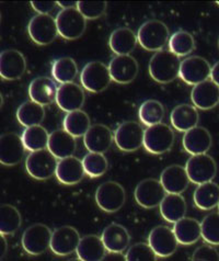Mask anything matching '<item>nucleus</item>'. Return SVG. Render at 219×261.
<instances>
[{"instance_id": "obj_28", "label": "nucleus", "mask_w": 219, "mask_h": 261, "mask_svg": "<svg viewBox=\"0 0 219 261\" xmlns=\"http://www.w3.org/2000/svg\"><path fill=\"white\" fill-rule=\"evenodd\" d=\"M106 248L102 238L97 235H87L80 239L77 247V256L83 261H100L105 257Z\"/></svg>"}, {"instance_id": "obj_23", "label": "nucleus", "mask_w": 219, "mask_h": 261, "mask_svg": "<svg viewBox=\"0 0 219 261\" xmlns=\"http://www.w3.org/2000/svg\"><path fill=\"white\" fill-rule=\"evenodd\" d=\"M191 99L195 108L201 110H210L219 103V87L211 81L203 82L194 86Z\"/></svg>"}, {"instance_id": "obj_27", "label": "nucleus", "mask_w": 219, "mask_h": 261, "mask_svg": "<svg viewBox=\"0 0 219 261\" xmlns=\"http://www.w3.org/2000/svg\"><path fill=\"white\" fill-rule=\"evenodd\" d=\"M101 238L108 252H123L128 247L130 242L127 229L116 223L110 224L105 227Z\"/></svg>"}, {"instance_id": "obj_15", "label": "nucleus", "mask_w": 219, "mask_h": 261, "mask_svg": "<svg viewBox=\"0 0 219 261\" xmlns=\"http://www.w3.org/2000/svg\"><path fill=\"white\" fill-rule=\"evenodd\" d=\"M80 239L78 230L72 226L58 227L52 233L49 248L57 256H68L77 250Z\"/></svg>"}, {"instance_id": "obj_35", "label": "nucleus", "mask_w": 219, "mask_h": 261, "mask_svg": "<svg viewBox=\"0 0 219 261\" xmlns=\"http://www.w3.org/2000/svg\"><path fill=\"white\" fill-rule=\"evenodd\" d=\"M64 129L74 137L85 136L91 126L89 115L83 110H77L67 113L64 122Z\"/></svg>"}, {"instance_id": "obj_29", "label": "nucleus", "mask_w": 219, "mask_h": 261, "mask_svg": "<svg viewBox=\"0 0 219 261\" xmlns=\"http://www.w3.org/2000/svg\"><path fill=\"white\" fill-rule=\"evenodd\" d=\"M200 115L197 109L189 105H180L175 107L170 115L172 126L179 132H187L197 126Z\"/></svg>"}, {"instance_id": "obj_53", "label": "nucleus", "mask_w": 219, "mask_h": 261, "mask_svg": "<svg viewBox=\"0 0 219 261\" xmlns=\"http://www.w3.org/2000/svg\"><path fill=\"white\" fill-rule=\"evenodd\" d=\"M218 207H219V204H218Z\"/></svg>"}, {"instance_id": "obj_30", "label": "nucleus", "mask_w": 219, "mask_h": 261, "mask_svg": "<svg viewBox=\"0 0 219 261\" xmlns=\"http://www.w3.org/2000/svg\"><path fill=\"white\" fill-rule=\"evenodd\" d=\"M137 35L128 28H119L110 36L108 45L116 55H129L137 44Z\"/></svg>"}, {"instance_id": "obj_26", "label": "nucleus", "mask_w": 219, "mask_h": 261, "mask_svg": "<svg viewBox=\"0 0 219 261\" xmlns=\"http://www.w3.org/2000/svg\"><path fill=\"white\" fill-rule=\"evenodd\" d=\"M76 137L64 129L54 130L49 134L47 148L58 161L74 155L76 150Z\"/></svg>"}, {"instance_id": "obj_20", "label": "nucleus", "mask_w": 219, "mask_h": 261, "mask_svg": "<svg viewBox=\"0 0 219 261\" xmlns=\"http://www.w3.org/2000/svg\"><path fill=\"white\" fill-rule=\"evenodd\" d=\"M85 175L86 172L83 162L77 157H66L64 159H60V162L57 163L55 176L63 185H77L83 180Z\"/></svg>"}, {"instance_id": "obj_49", "label": "nucleus", "mask_w": 219, "mask_h": 261, "mask_svg": "<svg viewBox=\"0 0 219 261\" xmlns=\"http://www.w3.org/2000/svg\"><path fill=\"white\" fill-rule=\"evenodd\" d=\"M57 6L62 7L64 9H71L77 8V3L75 2H57Z\"/></svg>"}, {"instance_id": "obj_24", "label": "nucleus", "mask_w": 219, "mask_h": 261, "mask_svg": "<svg viewBox=\"0 0 219 261\" xmlns=\"http://www.w3.org/2000/svg\"><path fill=\"white\" fill-rule=\"evenodd\" d=\"M213 140L208 129L203 126H195L183 136V146L188 154L201 155L206 154L210 149Z\"/></svg>"}, {"instance_id": "obj_17", "label": "nucleus", "mask_w": 219, "mask_h": 261, "mask_svg": "<svg viewBox=\"0 0 219 261\" xmlns=\"http://www.w3.org/2000/svg\"><path fill=\"white\" fill-rule=\"evenodd\" d=\"M26 69L25 57L17 49H6L0 53V77L5 81L20 79Z\"/></svg>"}, {"instance_id": "obj_52", "label": "nucleus", "mask_w": 219, "mask_h": 261, "mask_svg": "<svg viewBox=\"0 0 219 261\" xmlns=\"http://www.w3.org/2000/svg\"><path fill=\"white\" fill-rule=\"evenodd\" d=\"M217 5H219V2H217Z\"/></svg>"}, {"instance_id": "obj_14", "label": "nucleus", "mask_w": 219, "mask_h": 261, "mask_svg": "<svg viewBox=\"0 0 219 261\" xmlns=\"http://www.w3.org/2000/svg\"><path fill=\"white\" fill-rule=\"evenodd\" d=\"M148 244L158 257H170L178 248L179 242L173 228L168 226H157L153 228L148 237Z\"/></svg>"}, {"instance_id": "obj_33", "label": "nucleus", "mask_w": 219, "mask_h": 261, "mask_svg": "<svg viewBox=\"0 0 219 261\" xmlns=\"http://www.w3.org/2000/svg\"><path fill=\"white\" fill-rule=\"evenodd\" d=\"M195 205L203 211H209L219 204V186L213 181L199 185L194 192Z\"/></svg>"}, {"instance_id": "obj_48", "label": "nucleus", "mask_w": 219, "mask_h": 261, "mask_svg": "<svg viewBox=\"0 0 219 261\" xmlns=\"http://www.w3.org/2000/svg\"><path fill=\"white\" fill-rule=\"evenodd\" d=\"M7 249H8V245H7L6 238L3 234H0V260L5 257Z\"/></svg>"}, {"instance_id": "obj_1", "label": "nucleus", "mask_w": 219, "mask_h": 261, "mask_svg": "<svg viewBox=\"0 0 219 261\" xmlns=\"http://www.w3.org/2000/svg\"><path fill=\"white\" fill-rule=\"evenodd\" d=\"M181 61L170 50H159L149 62V74L153 81L160 84H168L178 78Z\"/></svg>"}, {"instance_id": "obj_47", "label": "nucleus", "mask_w": 219, "mask_h": 261, "mask_svg": "<svg viewBox=\"0 0 219 261\" xmlns=\"http://www.w3.org/2000/svg\"><path fill=\"white\" fill-rule=\"evenodd\" d=\"M210 78L211 82H214L219 87V62H217L210 71Z\"/></svg>"}, {"instance_id": "obj_50", "label": "nucleus", "mask_w": 219, "mask_h": 261, "mask_svg": "<svg viewBox=\"0 0 219 261\" xmlns=\"http://www.w3.org/2000/svg\"><path fill=\"white\" fill-rule=\"evenodd\" d=\"M3 105H4V97L2 95V92H0V109H2Z\"/></svg>"}, {"instance_id": "obj_16", "label": "nucleus", "mask_w": 219, "mask_h": 261, "mask_svg": "<svg viewBox=\"0 0 219 261\" xmlns=\"http://www.w3.org/2000/svg\"><path fill=\"white\" fill-rule=\"evenodd\" d=\"M25 147L22 137L16 133L0 135V164L4 166H16L24 156Z\"/></svg>"}, {"instance_id": "obj_34", "label": "nucleus", "mask_w": 219, "mask_h": 261, "mask_svg": "<svg viewBox=\"0 0 219 261\" xmlns=\"http://www.w3.org/2000/svg\"><path fill=\"white\" fill-rule=\"evenodd\" d=\"M44 118H45L44 107L34 102L32 100L22 103L17 111L18 121L21 125L25 127L40 125Z\"/></svg>"}, {"instance_id": "obj_44", "label": "nucleus", "mask_w": 219, "mask_h": 261, "mask_svg": "<svg viewBox=\"0 0 219 261\" xmlns=\"http://www.w3.org/2000/svg\"><path fill=\"white\" fill-rule=\"evenodd\" d=\"M105 2H78L77 9L86 20H94L102 17L106 10Z\"/></svg>"}, {"instance_id": "obj_32", "label": "nucleus", "mask_w": 219, "mask_h": 261, "mask_svg": "<svg viewBox=\"0 0 219 261\" xmlns=\"http://www.w3.org/2000/svg\"><path fill=\"white\" fill-rule=\"evenodd\" d=\"M186 201L181 194L168 193L160 203V213L169 223H175L183 219L186 214Z\"/></svg>"}, {"instance_id": "obj_3", "label": "nucleus", "mask_w": 219, "mask_h": 261, "mask_svg": "<svg viewBox=\"0 0 219 261\" xmlns=\"http://www.w3.org/2000/svg\"><path fill=\"white\" fill-rule=\"evenodd\" d=\"M174 143V133L172 128L165 124L148 126L144 134V147L151 154L160 155L170 150Z\"/></svg>"}, {"instance_id": "obj_2", "label": "nucleus", "mask_w": 219, "mask_h": 261, "mask_svg": "<svg viewBox=\"0 0 219 261\" xmlns=\"http://www.w3.org/2000/svg\"><path fill=\"white\" fill-rule=\"evenodd\" d=\"M169 29L159 20H149L141 25L137 32L138 43L143 48L159 52L169 40Z\"/></svg>"}, {"instance_id": "obj_45", "label": "nucleus", "mask_w": 219, "mask_h": 261, "mask_svg": "<svg viewBox=\"0 0 219 261\" xmlns=\"http://www.w3.org/2000/svg\"><path fill=\"white\" fill-rule=\"evenodd\" d=\"M192 260L195 261H219L218 251L209 245H203L197 248L194 253Z\"/></svg>"}, {"instance_id": "obj_46", "label": "nucleus", "mask_w": 219, "mask_h": 261, "mask_svg": "<svg viewBox=\"0 0 219 261\" xmlns=\"http://www.w3.org/2000/svg\"><path fill=\"white\" fill-rule=\"evenodd\" d=\"M31 6L35 11H38L39 14H48L50 11H53L57 3L55 2H32Z\"/></svg>"}, {"instance_id": "obj_42", "label": "nucleus", "mask_w": 219, "mask_h": 261, "mask_svg": "<svg viewBox=\"0 0 219 261\" xmlns=\"http://www.w3.org/2000/svg\"><path fill=\"white\" fill-rule=\"evenodd\" d=\"M202 237L209 245H219V213H210L201 223Z\"/></svg>"}, {"instance_id": "obj_7", "label": "nucleus", "mask_w": 219, "mask_h": 261, "mask_svg": "<svg viewBox=\"0 0 219 261\" xmlns=\"http://www.w3.org/2000/svg\"><path fill=\"white\" fill-rule=\"evenodd\" d=\"M58 34L66 40H76L81 36L87 27V20L77 8L63 9L56 17Z\"/></svg>"}, {"instance_id": "obj_9", "label": "nucleus", "mask_w": 219, "mask_h": 261, "mask_svg": "<svg viewBox=\"0 0 219 261\" xmlns=\"http://www.w3.org/2000/svg\"><path fill=\"white\" fill-rule=\"evenodd\" d=\"M52 231L44 224H34L22 235V247L32 256H39L50 247Z\"/></svg>"}, {"instance_id": "obj_11", "label": "nucleus", "mask_w": 219, "mask_h": 261, "mask_svg": "<svg viewBox=\"0 0 219 261\" xmlns=\"http://www.w3.org/2000/svg\"><path fill=\"white\" fill-rule=\"evenodd\" d=\"M144 134L145 129H143L140 123L127 121L116 128L114 141L121 150L134 151L144 145Z\"/></svg>"}, {"instance_id": "obj_40", "label": "nucleus", "mask_w": 219, "mask_h": 261, "mask_svg": "<svg viewBox=\"0 0 219 261\" xmlns=\"http://www.w3.org/2000/svg\"><path fill=\"white\" fill-rule=\"evenodd\" d=\"M170 52L178 57H183L191 54L195 48V40L191 33L180 30L173 33L169 39Z\"/></svg>"}, {"instance_id": "obj_8", "label": "nucleus", "mask_w": 219, "mask_h": 261, "mask_svg": "<svg viewBox=\"0 0 219 261\" xmlns=\"http://www.w3.org/2000/svg\"><path fill=\"white\" fill-rule=\"evenodd\" d=\"M185 169L189 181L195 185L213 181L217 175L216 162L207 154L193 155L187 161Z\"/></svg>"}, {"instance_id": "obj_37", "label": "nucleus", "mask_w": 219, "mask_h": 261, "mask_svg": "<svg viewBox=\"0 0 219 261\" xmlns=\"http://www.w3.org/2000/svg\"><path fill=\"white\" fill-rule=\"evenodd\" d=\"M78 74V66L71 57H61L54 62L52 75L60 84L72 83Z\"/></svg>"}, {"instance_id": "obj_38", "label": "nucleus", "mask_w": 219, "mask_h": 261, "mask_svg": "<svg viewBox=\"0 0 219 261\" xmlns=\"http://www.w3.org/2000/svg\"><path fill=\"white\" fill-rule=\"evenodd\" d=\"M21 214L17 207L10 204L0 205V234H14L21 226Z\"/></svg>"}, {"instance_id": "obj_13", "label": "nucleus", "mask_w": 219, "mask_h": 261, "mask_svg": "<svg viewBox=\"0 0 219 261\" xmlns=\"http://www.w3.org/2000/svg\"><path fill=\"white\" fill-rule=\"evenodd\" d=\"M135 200L145 208H153L160 205L167 192L161 182L156 179H145L137 185L135 189Z\"/></svg>"}, {"instance_id": "obj_39", "label": "nucleus", "mask_w": 219, "mask_h": 261, "mask_svg": "<svg viewBox=\"0 0 219 261\" xmlns=\"http://www.w3.org/2000/svg\"><path fill=\"white\" fill-rule=\"evenodd\" d=\"M140 119L146 126H152L161 123L165 118V108L157 100H147L140 108Z\"/></svg>"}, {"instance_id": "obj_22", "label": "nucleus", "mask_w": 219, "mask_h": 261, "mask_svg": "<svg viewBox=\"0 0 219 261\" xmlns=\"http://www.w3.org/2000/svg\"><path fill=\"white\" fill-rule=\"evenodd\" d=\"M160 182L165 188L166 192L181 194L187 189L188 184L191 181L188 179L185 167L172 165L167 167L162 171L161 177H160Z\"/></svg>"}, {"instance_id": "obj_41", "label": "nucleus", "mask_w": 219, "mask_h": 261, "mask_svg": "<svg viewBox=\"0 0 219 261\" xmlns=\"http://www.w3.org/2000/svg\"><path fill=\"white\" fill-rule=\"evenodd\" d=\"M83 165L86 175L91 178H98L103 176L107 170V159L103 154L90 153L87 154L83 159Z\"/></svg>"}, {"instance_id": "obj_12", "label": "nucleus", "mask_w": 219, "mask_h": 261, "mask_svg": "<svg viewBox=\"0 0 219 261\" xmlns=\"http://www.w3.org/2000/svg\"><path fill=\"white\" fill-rule=\"evenodd\" d=\"M209 63L201 56H189L181 62L179 77L187 85L196 86L210 77Z\"/></svg>"}, {"instance_id": "obj_10", "label": "nucleus", "mask_w": 219, "mask_h": 261, "mask_svg": "<svg viewBox=\"0 0 219 261\" xmlns=\"http://www.w3.org/2000/svg\"><path fill=\"white\" fill-rule=\"evenodd\" d=\"M28 32L38 45H48L58 35L56 20L49 14H38L29 22Z\"/></svg>"}, {"instance_id": "obj_5", "label": "nucleus", "mask_w": 219, "mask_h": 261, "mask_svg": "<svg viewBox=\"0 0 219 261\" xmlns=\"http://www.w3.org/2000/svg\"><path fill=\"white\" fill-rule=\"evenodd\" d=\"M111 81L108 67L98 61L88 63L80 74V82L84 88L94 93L105 90Z\"/></svg>"}, {"instance_id": "obj_31", "label": "nucleus", "mask_w": 219, "mask_h": 261, "mask_svg": "<svg viewBox=\"0 0 219 261\" xmlns=\"http://www.w3.org/2000/svg\"><path fill=\"white\" fill-rule=\"evenodd\" d=\"M173 231L181 245H193L202 237L201 223L191 217H183L174 223Z\"/></svg>"}, {"instance_id": "obj_19", "label": "nucleus", "mask_w": 219, "mask_h": 261, "mask_svg": "<svg viewBox=\"0 0 219 261\" xmlns=\"http://www.w3.org/2000/svg\"><path fill=\"white\" fill-rule=\"evenodd\" d=\"M56 103L65 112H72L81 109L85 103V92L75 83L63 84L57 89Z\"/></svg>"}, {"instance_id": "obj_51", "label": "nucleus", "mask_w": 219, "mask_h": 261, "mask_svg": "<svg viewBox=\"0 0 219 261\" xmlns=\"http://www.w3.org/2000/svg\"><path fill=\"white\" fill-rule=\"evenodd\" d=\"M0 22H2V12H0Z\"/></svg>"}, {"instance_id": "obj_6", "label": "nucleus", "mask_w": 219, "mask_h": 261, "mask_svg": "<svg viewBox=\"0 0 219 261\" xmlns=\"http://www.w3.org/2000/svg\"><path fill=\"white\" fill-rule=\"evenodd\" d=\"M125 201V189L115 181H107L97 189L96 202L102 211L114 213L123 207Z\"/></svg>"}, {"instance_id": "obj_4", "label": "nucleus", "mask_w": 219, "mask_h": 261, "mask_svg": "<svg viewBox=\"0 0 219 261\" xmlns=\"http://www.w3.org/2000/svg\"><path fill=\"white\" fill-rule=\"evenodd\" d=\"M57 163V158L48 149H41L26 157L25 168L32 178L46 180L55 175Z\"/></svg>"}, {"instance_id": "obj_36", "label": "nucleus", "mask_w": 219, "mask_h": 261, "mask_svg": "<svg viewBox=\"0 0 219 261\" xmlns=\"http://www.w3.org/2000/svg\"><path fill=\"white\" fill-rule=\"evenodd\" d=\"M21 137L25 149L32 153V151L45 149L47 147L49 134L43 126L34 125L26 127Z\"/></svg>"}, {"instance_id": "obj_25", "label": "nucleus", "mask_w": 219, "mask_h": 261, "mask_svg": "<svg viewBox=\"0 0 219 261\" xmlns=\"http://www.w3.org/2000/svg\"><path fill=\"white\" fill-rule=\"evenodd\" d=\"M58 87L50 78L38 77L29 86V96L34 102L41 106H48L56 100Z\"/></svg>"}, {"instance_id": "obj_21", "label": "nucleus", "mask_w": 219, "mask_h": 261, "mask_svg": "<svg viewBox=\"0 0 219 261\" xmlns=\"http://www.w3.org/2000/svg\"><path fill=\"white\" fill-rule=\"evenodd\" d=\"M112 142L113 135L111 129L103 124L91 125L84 136L85 146L90 153H105L111 147Z\"/></svg>"}, {"instance_id": "obj_18", "label": "nucleus", "mask_w": 219, "mask_h": 261, "mask_svg": "<svg viewBox=\"0 0 219 261\" xmlns=\"http://www.w3.org/2000/svg\"><path fill=\"white\" fill-rule=\"evenodd\" d=\"M138 69L137 61L130 55H116L108 65L112 81L122 85L133 82L137 77Z\"/></svg>"}, {"instance_id": "obj_43", "label": "nucleus", "mask_w": 219, "mask_h": 261, "mask_svg": "<svg viewBox=\"0 0 219 261\" xmlns=\"http://www.w3.org/2000/svg\"><path fill=\"white\" fill-rule=\"evenodd\" d=\"M156 252L152 250L149 244L138 243L127 250L125 260L127 261H153L157 259Z\"/></svg>"}]
</instances>
